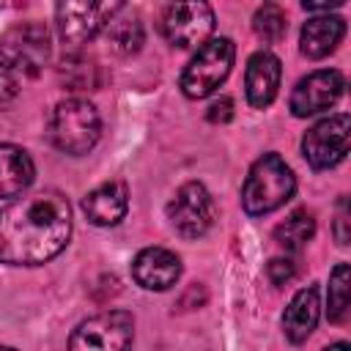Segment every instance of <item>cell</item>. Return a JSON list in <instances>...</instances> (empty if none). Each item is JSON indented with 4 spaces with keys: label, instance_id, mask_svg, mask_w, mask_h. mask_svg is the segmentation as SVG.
Wrapping results in <instances>:
<instances>
[{
    "label": "cell",
    "instance_id": "17",
    "mask_svg": "<svg viewBox=\"0 0 351 351\" xmlns=\"http://www.w3.org/2000/svg\"><path fill=\"white\" fill-rule=\"evenodd\" d=\"M36 167L25 148L0 143V197H16L33 184Z\"/></svg>",
    "mask_w": 351,
    "mask_h": 351
},
{
    "label": "cell",
    "instance_id": "11",
    "mask_svg": "<svg viewBox=\"0 0 351 351\" xmlns=\"http://www.w3.org/2000/svg\"><path fill=\"white\" fill-rule=\"evenodd\" d=\"M343 88H346V80L337 69H318L302 77L291 90V112L296 118L324 112L337 104V99L343 96Z\"/></svg>",
    "mask_w": 351,
    "mask_h": 351
},
{
    "label": "cell",
    "instance_id": "25",
    "mask_svg": "<svg viewBox=\"0 0 351 351\" xmlns=\"http://www.w3.org/2000/svg\"><path fill=\"white\" fill-rule=\"evenodd\" d=\"M348 211H346V200H340V214H337V222H335V233H337V241L340 244H348Z\"/></svg>",
    "mask_w": 351,
    "mask_h": 351
},
{
    "label": "cell",
    "instance_id": "4",
    "mask_svg": "<svg viewBox=\"0 0 351 351\" xmlns=\"http://www.w3.org/2000/svg\"><path fill=\"white\" fill-rule=\"evenodd\" d=\"M126 0H58L55 25L66 47L77 49L96 38Z\"/></svg>",
    "mask_w": 351,
    "mask_h": 351
},
{
    "label": "cell",
    "instance_id": "21",
    "mask_svg": "<svg viewBox=\"0 0 351 351\" xmlns=\"http://www.w3.org/2000/svg\"><path fill=\"white\" fill-rule=\"evenodd\" d=\"M110 44H112V49L121 52V55L137 52L140 44H143V27H140V22H134V19L118 22V25L110 30Z\"/></svg>",
    "mask_w": 351,
    "mask_h": 351
},
{
    "label": "cell",
    "instance_id": "12",
    "mask_svg": "<svg viewBox=\"0 0 351 351\" xmlns=\"http://www.w3.org/2000/svg\"><path fill=\"white\" fill-rule=\"evenodd\" d=\"M132 277L145 291H167L181 277V258L165 247L140 250L132 263Z\"/></svg>",
    "mask_w": 351,
    "mask_h": 351
},
{
    "label": "cell",
    "instance_id": "6",
    "mask_svg": "<svg viewBox=\"0 0 351 351\" xmlns=\"http://www.w3.org/2000/svg\"><path fill=\"white\" fill-rule=\"evenodd\" d=\"M0 60L16 74L36 77L49 60V30L41 22H19L0 36Z\"/></svg>",
    "mask_w": 351,
    "mask_h": 351
},
{
    "label": "cell",
    "instance_id": "23",
    "mask_svg": "<svg viewBox=\"0 0 351 351\" xmlns=\"http://www.w3.org/2000/svg\"><path fill=\"white\" fill-rule=\"evenodd\" d=\"M293 274H296L293 261H288V258H274V261H269V277H271V282H274V285L288 282Z\"/></svg>",
    "mask_w": 351,
    "mask_h": 351
},
{
    "label": "cell",
    "instance_id": "18",
    "mask_svg": "<svg viewBox=\"0 0 351 351\" xmlns=\"http://www.w3.org/2000/svg\"><path fill=\"white\" fill-rule=\"evenodd\" d=\"M313 236H315V217H313V211H307V208L291 211V214L274 228V241H277L282 250H291V252L302 250Z\"/></svg>",
    "mask_w": 351,
    "mask_h": 351
},
{
    "label": "cell",
    "instance_id": "5",
    "mask_svg": "<svg viewBox=\"0 0 351 351\" xmlns=\"http://www.w3.org/2000/svg\"><path fill=\"white\" fill-rule=\"evenodd\" d=\"M236 58V47L230 38H208L197 47L195 58L186 63L181 74V90L189 99H206L211 96L230 74Z\"/></svg>",
    "mask_w": 351,
    "mask_h": 351
},
{
    "label": "cell",
    "instance_id": "13",
    "mask_svg": "<svg viewBox=\"0 0 351 351\" xmlns=\"http://www.w3.org/2000/svg\"><path fill=\"white\" fill-rule=\"evenodd\" d=\"M280 60L271 52H255L247 60V74H244V90H247V101L255 110H263L274 101L277 88H280Z\"/></svg>",
    "mask_w": 351,
    "mask_h": 351
},
{
    "label": "cell",
    "instance_id": "24",
    "mask_svg": "<svg viewBox=\"0 0 351 351\" xmlns=\"http://www.w3.org/2000/svg\"><path fill=\"white\" fill-rule=\"evenodd\" d=\"M233 118V101L228 99V96H222L219 101H214L211 107H208V121L211 123H225V121H230Z\"/></svg>",
    "mask_w": 351,
    "mask_h": 351
},
{
    "label": "cell",
    "instance_id": "2",
    "mask_svg": "<svg viewBox=\"0 0 351 351\" xmlns=\"http://www.w3.org/2000/svg\"><path fill=\"white\" fill-rule=\"evenodd\" d=\"M296 192V176L277 154H263L250 167L241 186V206L250 217H263L285 206Z\"/></svg>",
    "mask_w": 351,
    "mask_h": 351
},
{
    "label": "cell",
    "instance_id": "7",
    "mask_svg": "<svg viewBox=\"0 0 351 351\" xmlns=\"http://www.w3.org/2000/svg\"><path fill=\"white\" fill-rule=\"evenodd\" d=\"M167 219L186 239H197V236L208 233L217 219V206H214L211 192L200 181H186L170 197Z\"/></svg>",
    "mask_w": 351,
    "mask_h": 351
},
{
    "label": "cell",
    "instance_id": "8",
    "mask_svg": "<svg viewBox=\"0 0 351 351\" xmlns=\"http://www.w3.org/2000/svg\"><path fill=\"white\" fill-rule=\"evenodd\" d=\"M348 143H351V121L346 112H337L307 129V134L302 137V154L310 167L329 170L346 159Z\"/></svg>",
    "mask_w": 351,
    "mask_h": 351
},
{
    "label": "cell",
    "instance_id": "15",
    "mask_svg": "<svg viewBox=\"0 0 351 351\" xmlns=\"http://www.w3.org/2000/svg\"><path fill=\"white\" fill-rule=\"evenodd\" d=\"M346 36V22L343 16H335V14H326V16H313L302 25V33H299V49L304 58H313V60H321L326 58L329 52L337 49V44L343 41Z\"/></svg>",
    "mask_w": 351,
    "mask_h": 351
},
{
    "label": "cell",
    "instance_id": "19",
    "mask_svg": "<svg viewBox=\"0 0 351 351\" xmlns=\"http://www.w3.org/2000/svg\"><path fill=\"white\" fill-rule=\"evenodd\" d=\"M351 313V269L348 263H337L329 274V299H326V315L332 324L348 321Z\"/></svg>",
    "mask_w": 351,
    "mask_h": 351
},
{
    "label": "cell",
    "instance_id": "10",
    "mask_svg": "<svg viewBox=\"0 0 351 351\" xmlns=\"http://www.w3.org/2000/svg\"><path fill=\"white\" fill-rule=\"evenodd\" d=\"M134 340V318L123 310L99 313L82 321L69 337V348H126Z\"/></svg>",
    "mask_w": 351,
    "mask_h": 351
},
{
    "label": "cell",
    "instance_id": "20",
    "mask_svg": "<svg viewBox=\"0 0 351 351\" xmlns=\"http://www.w3.org/2000/svg\"><path fill=\"white\" fill-rule=\"evenodd\" d=\"M252 30H255L258 38H263L266 44H274V41H280V38L285 36L288 19H285V14H282L280 5L266 3V5H261V8L255 11V16H252Z\"/></svg>",
    "mask_w": 351,
    "mask_h": 351
},
{
    "label": "cell",
    "instance_id": "16",
    "mask_svg": "<svg viewBox=\"0 0 351 351\" xmlns=\"http://www.w3.org/2000/svg\"><path fill=\"white\" fill-rule=\"evenodd\" d=\"M321 315V299H318V288L307 285L302 291L293 293V299L288 302L285 313H282V332L291 343H302L313 335L315 324Z\"/></svg>",
    "mask_w": 351,
    "mask_h": 351
},
{
    "label": "cell",
    "instance_id": "1",
    "mask_svg": "<svg viewBox=\"0 0 351 351\" xmlns=\"http://www.w3.org/2000/svg\"><path fill=\"white\" fill-rule=\"evenodd\" d=\"M71 236V208L58 192L19 197L0 208V263L38 266L63 252Z\"/></svg>",
    "mask_w": 351,
    "mask_h": 351
},
{
    "label": "cell",
    "instance_id": "22",
    "mask_svg": "<svg viewBox=\"0 0 351 351\" xmlns=\"http://www.w3.org/2000/svg\"><path fill=\"white\" fill-rule=\"evenodd\" d=\"M16 93H19L16 71H14L5 60H0V110H5V107L16 99Z\"/></svg>",
    "mask_w": 351,
    "mask_h": 351
},
{
    "label": "cell",
    "instance_id": "14",
    "mask_svg": "<svg viewBox=\"0 0 351 351\" xmlns=\"http://www.w3.org/2000/svg\"><path fill=\"white\" fill-rule=\"evenodd\" d=\"M82 211L85 217L99 225V228H112L118 225L126 211H129V192L123 181H107L96 189H90L82 200Z\"/></svg>",
    "mask_w": 351,
    "mask_h": 351
},
{
    "label": "cell",
    "instance_id": "26",
    "mask_svg": "<svg viewBox=\"0 0 351 351\" xmlns=\"http://www.w3.org/2000/svg\"><path fill=\"white\" fill-rule=\"evenodd\" d=\"M343 3L346 0H302V5L310 8V11H329V8H337Z\"/></svg>",
    "mask_w": 351,
    "mask_h": 351
},
{
    "label": "cell",
    "instance_id": "3",
    "mask_svg": "<svg viewBox=\"0 0 351 351\" xmlns=\"http://www.w3.org/2000/svg\"><path fill=\"white\" fill-rule=\"evenodd\" d=\"M99 134H101V121L90 101L74 96L55 104L47 123V137L60 154L82 156L99 143Z\"/></svg>",
    "mask_w": 351,
    "mask_h": 351
},
{
    "label": "cell",
    "instance_id": "9",
    "mask_svg": "<svg viewBox=\"0 0 351 351\" xmlns=\"http://www.w3.org/2000/svg\"><path fill=\"white\" fill-rule=\"evenodd\" d=\"M165 38L173 47L195 49L214 30V11L206 0H173L162 16Z\"/></svg>",
    "mask_w": 351,
    "mask_h": 351
}]
</instances>
